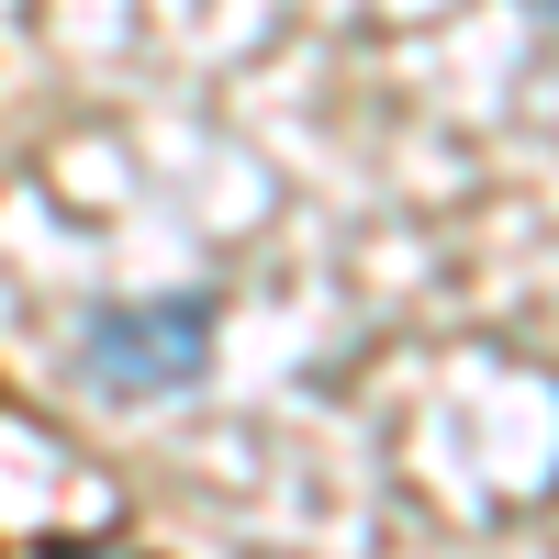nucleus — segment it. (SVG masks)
Here are the masks:
<instances>
[{
    "mask_svg": "<svg viewBox=\"0 0 559 559\" xmlns=\"http://www.w3.org/2000/svg\"><path fill=\"white\" fill-rule=\"evenodd\" d=\"M79 369L112 403H168L202 392L213 369V292H157V302H90L79 313Z\"/></svg>",
    "mask_w": 559,
    "mask_h": 559,
    "instance_id": "1",
    "label": "nucleus"
},
{
    "mask_svg": "<svg viewBox=\"0 0 559 559\" xmlns=\"http://www.w3.org/2000/svg\"><path fill=\"white\" fill-rule=\"evenodd\" d=\"M537 12H559V0H537Z\"/></svg>",
    "mask_w": 559,
    "mask_h": 559,
    "instance_id": "2",
    "label": "nucleus"
}]
</instances>
